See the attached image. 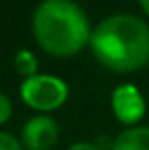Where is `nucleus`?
Wrapping results in <instances>:
<instances>
[{"label":"nucleus","mask_w":149,"mask_h":150,"mask_svg":"<svg viewBox=\"0 0 149 150\" xmlns=\"http://www.w3.org/2000/svg\"><path fill=\"white\" fill-rule=\"evenodd\" d=\"M88 46L107 70L136 72L149 65V25L132 13L109 15L94 27Z\"/></svg>","instance_id":"nucleus-1"},{"label":"nucleus","mask_w":149,"mask_h":150,"mask_svg":"<svg viewBox=\"0 0 149 150\" xmlns=\"http://www.w3.org/2000/svg\"><path fill=\"white\" fill-rule=\"evenodd\" d=\"M33 36L46 53L73 57L90 44L92 27L74 0H42L33 11Z\"/></svg>","instance_id":"nucleus-2"},{"label":"nucleus","mask_w":149,"mask_h":150,"mask_svg":"<svg viewBox=\"0 0 149 150\" xmlns=\"http://www.w3.org/2000/svg\"><path fill=\"white\" fill-rule=\"evenodd\" d=\"M19 95L29 108L38 112H52L65 105L69 88L61 78L54 74H37L21 82Z\"/></svg>","instance_id":"nucleus-3"},{"label":"nucleus","mask_w":149,"mask_h":150,"mask_svg":"<svg viewBox=\"0 0 149 150\" xmlns=\"http://www.w3.org/2000/svg\"><path fill=\"white\" fill-rule=\"evenodd\" d=\"M111 110L126 127H134L145 116V99L134 84H120L111 93Z\"/></svg>","instance_id":"nucleus-4"},{"label":"nucleus","mask_w":149,"mask_h":150,"mask_svg":"<svg viewBox=\"0 0 149 150\" xmlns=\"http://www.w3.org/2000/svg\"><path fill=\"white\" fill-rule=\"evenodd\" d=\"M59 127L54 118L40 114L31 120L21 129V144L27 150H50L57 143Z\"/></svg>","instance_id":"nucleus-5"},{"label":"nucleus","mask_w":149,"mask_h":150,"mask_svg":"<svg viewBox=\"0 0 149 150\" xmlns=\"http://www.w3.org/2000/svg\"><path fill=\"white\" fill-rule=\"evenodd\" d=\"M111 150H149V127L134 125L126 127L113 139Z\"/></svg>","instance_id":"nucleus-6"},{"label":"nucleus","mask_w":149,"mask_h":150,"mask_svg":"<svg viewBox=\"0 0 149 150\" xmlns=\"http://www.w3.org/2000/svg\"><path fill=\"white\" fill-rule=\"evenodd\" d=\"M14 69L19 76L25 78H31V76H37V70H38V61L34 57L33 51L29 50H19L17 53L14 55Z\"/></svg>","instance_id":"nucleus-7"},{"label":"nucleus","mask_w":149,"mask_h":150,"mask_svg":"<svg viewBox=\"0 0 149 150\" xmlns=\"http://www.w3.org/2000/svg\"><path fill=\"white\" fill-rule=\"evenodd\" d=\"M0 150H23V144L11 133L0 131Z\"/></svg>","instance_id":"nucleus-8"},{"label":"nucleus","mask_w":149,"mask_h":150,"mask_svg":"<svg viewBox=\"0 0 149 150\" xmlns=\"http://www.w3.org/2000/svg\"><path fill=\"white\" fill-rule=\"evenodd\" d=\"M10 118H11V101L8 99V95L0 91V125L6 124Z\"/></svg>","instance_id":"nucleus-9"},{"label":"nucleus","mask_w":149,"mask_h":150,"mask_svg":"<svg viewBox=\"0 0 149 150\" xmlns=\"http://www.w3.org/2000/svg\"><path fill=\"white\" fill-rule=\"evenodd\" d=\"M67 150H101L96 143H86V141H78V143H73Z\"/></svg>","instance_id":"nucleus-10"},{"label":"nucleus","mask_w":149,"mask_h":150,"mask_svg":"<svg viewBox=\"0 0 149 150\" xmlns=\"http://www.w3.org/2000/svg\"><path fill=\"white\" fill-rule=\"evenodd\" d=\"M138 4H140V8H142L143 15L149 17V0H138Z\"/></svg>","instance_id":"nucleus-11"}]
</instances>
